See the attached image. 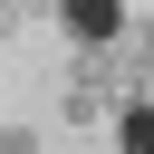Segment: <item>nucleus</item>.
I'll use <instances>...</instances> for the list:
<instances>
[{"label":"nucleus","mask_w":154,"mask_h":154,"mask_svg":"<svg viewBox=\"0 0 154 154\" xmlns=\"http://www.w3.org/2000/svg\"><path fill=\"white\" fill-rule=\"evenodd\" d=\"M58 29L77 48H116L125 38V0H58Z\"/></svg>","instance_id":"1"},{"label":"nucleus","mask_w":154,"mask_h":154,"mask_svg":"<svg viewBox=\"0 0 154 154\" xmlns=\"http://www.w3.org/2000/svg\"><path fill=\"white\" fill-rule=\"evenodd\" d=\"M116 144H125V154H154V106H125V116H116Z\"/></svg>","instance_id":"2"},{"label":"nucleus","mask_w":154,"mask_h":154,"mask_svg":"<svg viewBox=\"0 0 154 154\" xmlns=\"http://www.w3.org/2000/svg\"><path fill=\"white\" fill-rule=\"evenodd\" d=\"M0 154H38V135H29V125H10V116H0Z\"/></svg>","instance_id":"3"},{"label":"nucleus","mask_w":154,"mask_h":154,"mask_svg":"<svg viewBox=\"0 0 154 154\" xmlns=\"http://www.w3.org/2000/svg\"><path fill=\"white\" fill-rule=\"evenodd\" d=\"M19 29H29V19H19V10H10V0H0V48H10V38H19Z\"/></svg>","instance_id":"4"},{"label":"nucleus","mask_w":154,"mask_h":154,"mask_svg":"<svg viewBox=\"0 0 154 154\" xmlns=\"http://www.w3.org/2000/svg\"><path fill=\"white\" fill-rule=\"evenodd\" d=\"M10 10H19V19H58V0H10Z\"/></svg>","instance_id":"5"}]
</instances>
